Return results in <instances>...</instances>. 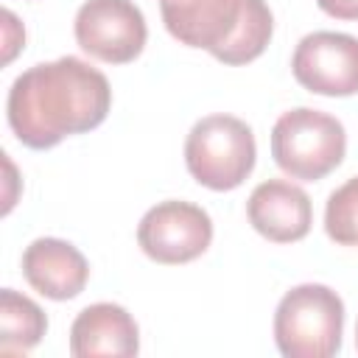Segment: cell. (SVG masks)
<instances>
[{"label":"cell","mask_w":358,"mask_h":358,"mask_svg":"<svg viewBox=\"0 0 358 358\" xmlns=\"http://www.w3.org/2000/svg\"><path fill=\"white\" fill-rule=\"evenodd\" d=\"M109 106L112 90L106 76L76 56L28 67L14 78L6 101L11 131L36 151L101 126Z\"/></svg>","instance_id":"6da1fadb"},{"label":"cell","mask_w":358,"mask_h":358,"mask_svg":"<svg viewBox=\"0 0 358 358\" xmlns=\"http://www.w3.org/2000/svg\"><path fill=\"white\" fill-rule=\"evenodd\" d=\"M159 11L173 39L201 48L224 64L257 59L274 31L263 0H159Z\"/></svg>","instance_id":"7a4b0ae2"},{"label":"cell","mask_w":358,"mask_h":358,"mask_svg":"<svg viewBox=\"0 0 358 358\" xmlns=\"http://www.w3.org/2000/svg\"><path fill=\"white\" fill-rule=\"evenodd\" d=\"M344 302L319 282L291 288L274 313V341L285 358H330L341 347Z\"/></svg>","instance_id":"3957f363"},{"label":"cell","mask_w":358,"mask_h":358,"mask_svg":"<svg viewBox=\"0 0 358 358\" xmlns=\"http://www.w3.org/2000/svg\"><path fill=\"white\" fill-rule=\"evenodd\" d=\"M347 151L341 120L327 112L299 106L282 112L271 129V157L294 179L316 182L336 171Z\"/></svg>","instance_id":"277c9868"},{"label":"cell","mask_w":358,"mask_h":358,"mask_svg":"<svg viewBox=\"0 0 358 358\" xmlns=\"http://www.w3.org/2000/svg\"><path fill=\"white\" fill-rule=\"evenodd\" d=\"M257 145L252 129L232 115L201 117L185 140V162L190 176L210 190L238 187L255 168Z\"/></svg>","instance_id":"5b68a950"},{"label":"cell","mask_w":358,"mask_h":358,"mask_svg":"<svg viewBox=\"0 0 358 358\" xmlns=\"http://www.w3.org/2000/svg\"><path fill=\"white\" fill-rule=\"evenodd\" d=\"M213 241V221L207 210L190 201H159L151 207L137 227L140 249L165 266L190 263L207 252Z\"/></svg>","instance_id":"8992f818"},{"label":"cell","mask_w":358,"mask_h":358,"mask_svg":"<svg viewBox=\"0 0 358 358\" xmlns=\"http://www.w3.org/2000/svg\"><path fill=\"white\" fill-rule=\"evenodd\" d=\"M73 31L81 50L109 64H126L137 59L148 36L145 17L131 0L81 3Z\"/></svg>","instance_id":"52a82bcc"},{"label":"cell","mask_w":358,"mask_h":358,"mask_svg":"<svg viewBox=\"0 0 358 358\" xmlns=\"http://www.w3.org/2000/svg\"><path fill=\"white\" fill-rule=\"evenodd\" d=\"M294 78L330 98L358 92V39L338 31H313L299 39L291 59Z\"/></svg>","instance_id":"ba28073f"},{"label":"cell","mask_w":358,"mask_h":358,"mask_svg":"<svg viewBox=\"0 0 358 358\" xmlns=\"http://www.w3.org/2000/svg\"><path fill=\"white\" fill-rule=\"evenodd\" d=\"M249 224L274 243H294L310 232L313 207L299 185L285 179L260 182L246 201Z\"/></svg>","instance_id":"9c48e42d"},{"label":"cell","mask_w":358,"mask_h":358,"mask_svg":"<svg viewBox=\"0 0 358 358\" xmlns=\"http://www.w3.org/2000/svg\"><path fill=\"white\" fill-rule=\"evenodd\" d=\"M22 274L34 291L62 302L84 291L90 266L73 243L59 238H36L22 252Z\"/></svg>","instance_id":"30bf717a"},{"label":"cell","mask_w":358,"mask_h":358,"mask_svg":"<svg viewBox=\"0 0 358 358\" xmlns=\"http://www.w3.org/2000/svg\"><path fill=\"white\" fill-rule=\"evenodd\" d=\"M140 350V330L131 313L112 302L87 305L70 327V352L76 358L115 355L131 358Z\"/></svg>","instance_id":"8fae6325"},{"label":"cell","mask_w":358,"mask_h":358,"mask_svg":"<svg viewBox=\"0 0 358 358\" xmlns=\"http://www.w3.org/2000/svg\"><path fill=\"white\" fill-rule=\"evenodd\" d=\"M48 330L42 308L17 294L14 288L0 291V350L3 352H28L34 350Z\"/></svg>","instance_id":"7c38bea8"},{"label":"cell","mask_w":358,"mask_h":358,"mask_svg":"<svg viewBox=\"0 0 358 358\" xmlns=\"http://www.w3.org/2000/svg\"><path fill=\"white\" fill-rule=\"evenodd\" d=\"M324 229L341 246H358V176L336 187L324 207Z\"/></svg>","instance_id":"4fadbf2b"},{"label":"cell","mask_w":358,"mask_h":358,"mask_svg":"<svg viewBox=\"0 0 358 358\" xmlns=\"http://www.w3.org/2000/svg\"><path fill=\"white\" fill-rule=\"evenodd\" d=\"M319 8L336 20H358V0H316Z\"/></svg>","instance_id":"5bb4252c"},{"label":"cell","mask_w":358,"mask_h":358,"mask_svg":"<svg viewBox=\"0 0 358 358\" xmlns=\"http://www.w3.org/2000/svg\"><path fill=\"white\" fill-rule=\"evenodd\" d=\"M355 347H358V327H355Z\"/></svg>","instance_id":"9a60e30c"}]
</instances>
